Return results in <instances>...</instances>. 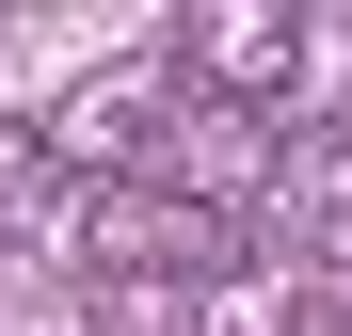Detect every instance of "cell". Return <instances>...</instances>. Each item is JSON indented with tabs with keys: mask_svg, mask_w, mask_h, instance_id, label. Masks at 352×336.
<instances>
[{
	"mask_svg": "<svg viewBox=\"0 0 352 336\" xmlns=\"http://www.w3.org/2000/svg\"><path fill=\"white\" fill-rule=\"evenodd\" d=\"M65 256L96 272L112 304H160V289H224V272H241V224L224 208H192L176 177H80V208H65Z\"/></svg>",
	"mask_w": 352,
	"mask_h": 336,
	"instance_id": "6da1fadb",
	"label": "cell"
},
{
	"mask_svg": "<svg viewBox=\"0 0 352 336\" xmlns=\"http://www.w3.org/2000/svg\"><path fill=\"white\" fill-rule=\"evenodd\" d=\"M176 80L208 112H272L288 128V96H305V16H288V0H208V16L176 32Z\"/></svg>",
	"mask_w": 352,
	"mask_h": 336,
	"instance_id": "7a4b0ae2",
	"label": "cell"
},
{
	"mask_svg": "<svg viewBox=\"0 0 352 336\" xmlns=\"http://www.w3.org/2000/svg\"><path fill=\"white\" fill-rule=\"evenodd\" d=\"M48 208H80L65 144H48V112H0V240H48Z\"/></svg>",
	"mask_w": 352,
	"mask_h": 336,
	"instance_id": "3957f363",
	"label": "cell"
},
{
	"mask_svg": "<svg viewBox=\"0 0 352 336\" xmlns=\"http://www.w3.org/2000/svg\"><path fill=\"white\" fill-rule=\"evenodd\" d=\"M272 192H288V224H305V256H352V128H305Z\"/></svg>",
	"mask_w": 352,
	"mask_h": 336,
	"instance_id": "277c9868",
	"label": "cell"
},
{
	"mask_svg": "<svg viewBox=\"0 0 352 336\" xmlns=\"http://www.w3.org/2000/svg\"><path fill=\"white\" fill-rule=\"evenodd\" d=\"M288 336H352V272H336V289H320L305 320H288Z\"/></svg>",
	"mask_w": 352,
	"mask_h": 336,
	"instance_id": "5b68a950",
	"label": "cell"
}]
</instances>
